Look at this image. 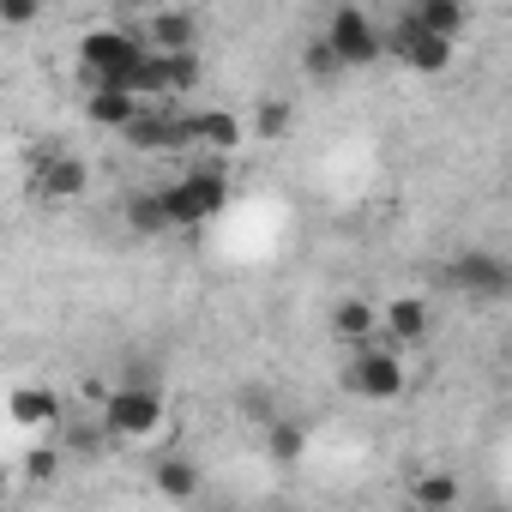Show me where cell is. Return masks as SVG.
<instances>
[{
  "instance_id": "obj_14",
  "label": "cell",
  "mask_w": 512,
  "mask_h": 512,
  "mask_svg": "<svg viewBox=\"0 0 512 512\" xmlns=\"http://www.w3.org/2000/svg\"><path fill=\"white\" fill-rule=\"evenodd\" d=\"M187 145L235 151V145H247V127H241V115H229V109H187Z\"/></svg>"
},
{
  "instance_id": "obj_8",
  "label": "cell",
  "mask_w": 512,
  "mask_h": 512,
  "mask_svg": "<svg viewBox=\"0 0 512 512\" xmlns=\"http://www.w3.org/2000/svg\"><path fill=\"white\" fill-rule=\"evenodd\" d=\"M380 43H386V55H392L398 67H410V73H446V67H452V55H458V43L428 37L410 13H404L392 31H380Z\"/></svg>"
},
{
  "instance_id": "obj_23",
  "label": "cell",
  "mask_w": 512,
  "mask_h": 512,
  "mask_svg": "<svg viewBox=\"0 0 512 512\" xmlns=\"http://www.w3.org/2000/svg\"><path fill=\"white\" fill-rule=\"evenodd\" d=\"M55 470H61V452H55V446H37V452L25 458V476H31V482H55Z\"/></svg>"
},
{
  "instance_id": "obj_5",
  "label": "cell",
  "mask_w": 512,
  "mask_h": 512,
  "mask_svg": "<svg viewBox=\"0 0 512 512\" xmlns=\"http://www.w3.org/2000/svg\"><path fill=\"white\" fill-rule=\"evenodd\" d=\"M25 193L43 199V205H67L79 193H91V163L79 151H61L55 139L31 157V175H25Z\"/></svg>"
},
{
  "instance_id": "obj_4",
  "label": "cell",
  "mask_w": 512,
  "mask_h": 512,
  "mask_svg": "<svg viewBox=\"0 0 512 512\" xmlns=\"http://www.w3.org/2000/svg\"><path fill=\"white\" fill-rule=\"evenodd\" d=\"M410 386V368L392 344H368V350H350V368H344V392L350 398H368V404H392L404 398Z\"/></svg>"
},
{
  "instance_id": "obj_18",
  "label": "cell",
  "mask_w": 512,
  "mask_h": 512,
  "mask_svg": "<svg viewBox=\"0 0 512 512\" xmlns=\"http://www.w3.org/2000/svg\"><path fill=\"white\" fill-rule=\"evenodd\" d=\"M410 500H416L422 512H452V506L464 500V482H458L452 470H422V476L410 482Z\"/></svg>"
},
{
  "instance_id": "obj_15",
  "label": "cell",
  "mask_w": 512,
  "mask_h": 512,
  "mask_svg": "<svg viewBox=\"0 0 512 512\" xmlns=\"http://www.w3.org/2000/svg\"><path fill=\"white\" fill-rule=\"evenodd\" d=\"M151 482H157V494H163V500L187 506V500H199V488H205V470H199L187 452H163V458H157V470H151Z\"/></svg>"
},
{
  "instance_id": "obj_1",
  "label": "cell",
  "mask_w": 512,
  "mask_h": 512,
  "mask_svg": "<svg viewBox=\"0 0 512 512\" xmlns=\"http://www.w3.org/2000/svg\"><path fill=\"white\" fill-rule=\"evenodd\" d=\"M145 61V43L133 25H97L79 37V67L91 79V91H127L133 97V73Z\"/></svg>"
},
{
  "instance_id": "obj_21",
  "label": "cell",
  "mask_w": 512,
  "mask_h": 512,
  "mask_svg": "<svg viewBox=\"0 0 512 512\" xmlns=\"http://www.w3.org/2000/svg\"><path fill=\"white\" fill-rule=\"evenodd\" d=\"M290 121H296V109H290L284 97H278V103L266 97L260 109H253V133H260V139H284V133H290Z\"/></svg>"
},
{
  "instance_id": "obj_24",
  "label": "cell",
  "mask_w": 512,
  "mask_h": 512,
  "mask_svg": "<svg viewBox=\"0 0 512 512\" xmlns=\"http://www.w3.org/2000/svg\"><path fill=\"white\" fill-rule=\"evenodd\" d=\"M37 19H43L37 0H0V25H37Z\"/></svg>"
},
{
  "instance_id": "obj_13",
  "label": "cell",
  "mask_w": 512,
  "mask_h": 512,
  "mask_svg": "<svg viewBox=\"0 0 512 512\" xmlns=\"http://www.w3.org/2000/svg\"><path fill=\"white\" fill-rule=\"evenodd\" d=\"M7 416H13V428H25V434H55V428H61V392H55V386H13Z\"/></svg>"
},
{
  "instance_id": "obj_16",
  "label": "cell",
  "mask_w": 512,
  "mask_h": 512,
  "mask_svg": "<svg viewBox=\"0 0 512 512\" xmlns=\"http://www.w3.org/2000/svg\"><path fill=\"white\" fill-rule=\"evenodd\" d=\"M410 19L428 37H440V43H458L464 25H470V7H464V0H422V7H410Z\"/></svg>"
},
{
  "instance_id": "obj_22",
  "label": "cell",
  "mask_w": 512,
  "mask_h": 512,
  "mask_svg": "<svg viewBox=\"0 0 512 512\" xmlns=\"http://www.w3.org/2000/svg\"><path fill=\"white\" fill-rule=\"evenodd\" d=\"M302 73H308L314 85H332V79H344V67H338V55H332V49H326L320 37H314V43L302 49Z\"/></svg>"
},
{
  "instance_id": "obj_20",
  "label": "cell",
  "mask_w": 512,
  "mask_h": 512,
  "mask_svg": "<svg viewBox=\"0 0 512 512\" xmlns=\"http://www.w3.org/2000/svg\"><path fill=\"white\" fill-rule=\"evenodd\" d=\"M266 452H272L278 464H296V458L308 452V428H302L296 416H266Z\"/></svg>"
},
{
  "instance_id": "obj_11",
  "label": "cell",
  "mask_w": 512,
  "mask_h": 512,
  "mask_svg": "<svg viewBox=\"0 0 512 512\" xmlns=\"http://www.w3.org/2000/svg\"><path fill=\"white\" fill-rule=\"evenodd\" d=\"M428 332H434V308H428L422 296H392V302H380V344L404 350V344H422Z\"/></svg>"
},
{
  "instance_id": "obj_10",
  "label": "cell",
  "mask_w": 512,
  "mask_h": 512,
  "mask_svg": "<svg viewBox=\"0 0 512 512\" xmlns=\"http://www.w3.org/2000/svg\"><path fill=\"white\" fill-rule=\"evenodd\" d=\"M139 43L151 55H199V13L187 7H163L139 25Z\"/></svg>"
},
{
  "instance_id": "obj_3",
  "label": "cell",
  "mask_w": 512,
  "mask_h": 512,
  "mask_svg": "<svg viewBox=\"0 0 512 512\" xmlns=\"http://www.w3.org/2000/svg\"><path fill=\"white\" fill-rule=\"evenodd\" d=\"M169 422V404H163V392L151 386V380H121V386H109V398H103V440H145V434H157Z\"/></svg>"
},
{
  "instance_id": "obj_17",
  "label": "cell",
  "mask_w": 512,
  "mask_h": 512,
  "mask_svg": "<svg viewBox=\"0 0 512 512\" xmlns=\"http://www.w3.org/2000/svg\"><path fill=\"white\" fill-rule=\"evenodd\" d=\"M121 223H127V235H139V241H151V235H169V223H163V205H157V187H139V193H127V199H121Z\"/></svg>"
},
{
  "instance_id": "obj_19",
  "label": "cell",
  "mask_w": 512,
  "mask_h": 512,
  "mask_svg": "<svg viewBox=\"0 0 512 512\" xmlns=\"http://www.w3.org/2000/svg\"><path fill=\"white\" fill-rule=\"evenodd\" d=\"M145 103H133L127 91H91L85 97V115H91V127H103V133H127V121L139 115Z\"/></svg>"
},
{
  "instance_id": "obj_25",
  "label": "cell",
  "mask_w": 512,
  "mask_h": 512,
  "mask_svg": "<svg viewBox=\"0 0 512 512\" xmlns=\"http://www.w3.org/2000/svg\"><path fill=\"white\" fill-rule=\"evenodd\" d=\"M7 488H13V482H7V470H0V494H7Z\"/></svg>"
},
{
  "instance_id": "obj_6",
  "label": "cell",
  "mask_w": 512,
  "mask_h": 512,
  "mask_svg": "<svg viewBox=\"0 0 512 512\" xmlns=\"http://www.w3.org/2000/svg\"><path fill=\"white\" fill-rule=\"evenodd\" d=\"M320 43L338 55V67H344V73H356V67H374V61L386 55V43H380V25L368 19V7H332V13H326V31H320Z\"/></svg>"
},
{
  "instance_id": "obj_2",
  "label": "cell",
  "mask_w": 512,
  "mask_h": 512,
  "mask_svg": "<svg viewBox=\"0 0 512 512\" xmlns=\"http://www.w3.org/2000/svg\"><path fill=\"white\" fill-rule=\"evenodd\" d=\"M157 205H163V223L169 229H205L229 205V175L223 169H187L169 187H157Z\"/></svg>"
},
{
  "instance_id": "obj_9",
  "label": "cell",
  "mask_w": 512,
  "mask_h": 512,
  "mask_svg": "<svg viewBox=\"0 0 512 512\" xmlns=\"http://www.w3.org/2000/svg\"><path fill=\"white\" fill-rule=\"evenodd\" d=\"M121 139H127L133 151H151V157H157V151H193V145H187V109H175V103H169V109H139Z\"/></svg>"
},
{
  "instance_id": "obj_12",
  "label": "cell",
  "mask_w": 512,
  "mask_h": 512,
  "mask_svg": "<svg viewBox=\"0 0 512 512\" xmlns=\"http://www.w3.org/2000/svg\"><path fill=\"white\" fill-rule=\"evenodd\" d=\"M332 338H338L344 350L380 344V302H374V296H338V308H332Z\"/></svg>"
},
{
  "instance_id": "obj_7",
  "label": "cell",
  "mask_w": 512,
  "mask_h": 512,
  "mask_svg": "<svg viewBox=\"0 0 512 512\" xmlns=\"http://www.w3.org/2000/svg\"><path fill=\"white\" fill-rule=\"evenodd\" d=\"M446 284L470 302H506L512 296V266L500 260L494 247H464L458 260L446 266Z\"/></svg>"
}]
</instances>
